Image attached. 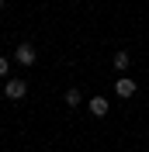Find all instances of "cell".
<instances>
[{
  "instance_id": "cell-4",
  "label": "cell",
  "mask_w": 149,
  "mask_h": 152,
  "mask_svg": "<svg viewBox=\"0 0 149 152\" xmlns=\"http://www.w3.org/2000/svg\"><path fill=\"white\" fill-rule=\"evenodd\" d=\"M108 97H90V114L94 118H104V114H108Z\"/></svg>"
},
{
  "instance_id": "cell-3",
  "label": "cell",
  "mask_w": 149,
  "mask_h": 152,
  "mask_svg": "<svg viewBox=\"0 0 149 152\" xmlns=\"http://www.w3.org/2000/svg\"><path fill=\"white\" fill-rule=\"evenodd\" d=\"M114 94H118V97H132V94H135V80H128V76H118Z\"/></svg>"
},
{
  "instance_id": "cell-1",
  "label": "cell",
  "mask_w": 149,
  "mask_h": 152,
  "mask_svg": "<svg viewBox=\"0 0 149 152\" xmlns=\"http://www.w3.org/2000/svg\"><path fill=\"white\" fill-rule=\"evenodd\" d=\"M14 59H18V62H21V66H35V45H31V42H21V45H18V52H14Z\"/></svg>"
},
{
  "instance_id": "cell-6",
  "label": "cell",
  "mask_w": 149,
  "mask_h": 152,
  "mask_svg": "<svg viewBox=\"0 0 149 152\" xmlns=\"http://www.w3.org/2000/svg\"><path fill=\"white\" fill-rule=\"evenodd\" d=\"M80 100H83V94H80V90H66V104H69V107H76Z\"/></svg>"
},
{
  "instance_id": "cell-2",
  "label": "cell",
  "mask_w": 149,
  "mask_h": 152,
  "mask_svg": "<svg viewBox=\"0 0 149 152\" xmlns=\"http://www.w3.org/2000/svg\"><path fill=\"white\" fill-rule=\"evenodd\" d=\"M4 94H7L10 100H21V97L28 94V83H24V80H7V86H4Z\"/></svg>"
},
{
  "instance_id": "cell-8",
  "label": "cell",
  "mask_w": 149,
  "mask_h": 152,
  "mask_svg": "<svg viewBox=\"0 0 149 152\" xmlns=\"http://www.w3.org/2000/svg\"><path fill=\"white\" fill-rule=\"evenodd\" d=\"M0 7H4V0H0Z\"/></svg>"
},
{
  "instance_id": "cell-5",
  "label": "cell",
  "mask_w": 149,
  "mask_h": 152,
  "mask_svg": "<svg viewBox=\"0 0 149 152\" xmlns=\"http://www.w3.org/2000/svg\"><path fill=\"white\" fill-rule=\"evenodd\" d=\"M111 62H114V69H118V73H125V69H128V62H132V59H128V52H125V48H118V52H114V59H111Z\"/></svg>"
},
{
  "instance_id": "cell-7",
  "label": "cell",
  "mask_w": 149,
  "mask_h": 152,
  "mask_svg": "<svg viewBox=\"0 0 149 152\" xmlns=\"http://www.w3.org/2000/svg\"><path fill=\"white\" fill-rule=\"evenodd\" d=\"M7 73H10V59L0 56V76H7Z\"/></svg>"
}]
</instances>
